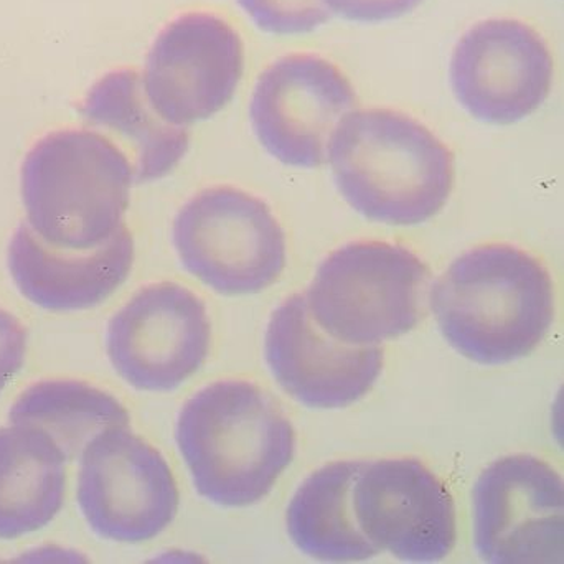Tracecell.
Instances as JSON below:
<instances>
[{"label":"cell","instance_id":"d6986e66","mask_svg":"<svg viewBox=\"0 0 564 564\" xmlns=\"http://www.w3.org/2000/svg\"><path fill=\"white\" fill-rule=\"evenodd\" d=\"M12 424L48 434L66 459H79L102 431L129 426L128 410L111 393L78 380H45L26 388L10 408Z\"/></svg>","mask_w":564,"mask_h":564},{"label":"cell","instance_id":"9a60e30c","mask_svg":"<svg viewBox=\"0 0 564 564\" xmlns=\"http://www.w3.org/2000/svg\"><path fill=\"white\" fill-rule=\"evenodd\" d=\"M134 257L126 225L101 247L72 251L50 247L25 221L10 240L7 264L26 301L45 311L73 312L111 297L131 274Z\"/></svg>","mask_w":564,"mask_h":564},{"label":"cell","instance_id":"9c48e42d","mask_svg":"<svg viewBox=\"0 0 564 564\" xmlns=\"http://www.w3.org/2000/svg\"><path fill=\"white\" fill-rule=\"evenodd\" d=\"M355 105L354 86L337 65L312 53H292L258 78L251 126L264 151L281 164L321 167L335 131Z\"/></svg>","mask_w":564,"mask_h":564},{"label":"cell","instance_id":"7c38bea8","mask_svg":"<svg viewBox=\"0 0 564 564\" xmlns=\"http://www.w3.org/2000/svg\"><path fill=\"white\" fill-rule=\"evenodd\" d=\"M553 68L549 45L535 29L520 20H484L457 42L451 86L473 118L516 124L546 101Z\"/></svg>","mask_w":564,"mask_h":564},{"label":"cell","instance_id":"277c9868","mask_svg":"<svg viewBox=\"0 0 564 564\" xmlns=\"http://www.w3.org/2000/svg\"><path fill=\"white\" fill-rule=\"evenodd\" d=\"M134 184L131 162L95 129H63L40 139L22 165L26 225L50 247L86 251L122 227Z\"/></svg>","mask_w":564,"mask_h":564},{"label":"cell","instance_id":"ffe728a7","mask_svg":"<svg viewBox=\"0 0 564 564\" xmlns=\"http://www.w3.org/2000/svg\"><path fill=\"white\" fill-rule=\"evenodd\" d=\"M258 29L273 35H302L330 20L324 0H238Z\"/></svg>","mask_w":564,"mask_h":564},{"label":"cell","instance_id":"8992f818","mask_svg":"<svg viewBox=\"0 0 564 564\" xmlns=\"http://www.w3.org/2000/svg\"><path fill=\"white\" fill-rule=\"evenodd\" d=\"M172 238L185 271L224 295L271 288L288 260L284 230L267 202L235 187L192 197L175 217Z\"/></svg>","mask_w":564,"mask_h":564},{"label":"cell","instance_id":"52a82bcc","mask_svg":"<svg viewBox=\"0 0 564 564\" xmlns=\"http://www.w3.org/2000/svg\"><path fill=\"white\" fill-rule=\"evenodd\" d=\"M78 503L96 535L144 543L174 522L177 480L165 457L131 427H109L79 456Z\"/></svg>","mask_w":564,"mask_h":564},{"label":"cell","instance_id":"5bb4252c","mask_svg":"<svg viewBox=\"0 0 564 564\" xmlns=\"http://www.w3.org/2000/svg\"><path fill=\"white\" fill-rule=\"evenodd\" d=\"M264 351L282 390L315 410L350 406L371 390L383 368L377 345L355 347L325 334L304 294L291 295L273 312Z\"/></svg>","mask_w":564,"mask_h":564},{"label":"cell","instance_id":"44dd1931","mask_svg":"<svg viewBox=\"0 0 564 564\" xmlns=\"http://www.w3.org/2000/svg\"><path fill=\"white\" fill-rule=\"evenodd\" d=\"M423 0H324L332 13L360 23L388 22L413 12Z\"/></svg>","mask_w":564,"mask_h":564},{"label":"cell","instance_id":"4fadbf2b","mask_svg":"<svg viewBox=\"0 0 564 564\" xmlns=\"http://www.w3.org/2000/svg\"><path fill=\"white\" fill-rule=\"evenodd\" d=\"M354 512L371 545L401 562H441L456 543L449 489L410 457L365 463L355 480Z\"/></svg>","mask_w":564,"mask_h":564},{"label":"cell","instance_id":"7a4b0ae2","mask_svg":"<svg viewBox=\"0 0 564 564\" xmlns=\"http://www.w3.org/2000/svg\"><path fill=\"white\" fill-rule=\"evenodd\" d=\"M335 185L361 217L414 227L449 200L454 159L423 122L393 109L351 111L328 149Z\"/></svg>","mask_w":564,"mask_h":564},{"label":"cell","instance_id":"8fae6325","mask_svg":"<svg viewBox=\"0 0 564 564\" xmlns=\"http://www.w3.org/2000/svg\"><path fill=\"white\" fill-rule=\"evenodd\" d=\"M210 341L204 301L184 285L158 282L116 312L106 348L126 383L142 391H172L200 370Z\"/></svg>","mask_w":564,"mask_h":564},{"label":"cell","instance_id":"ac0fdd59","mask_svg":"<svg viewBox=\"0 0 564 564\" xmlns=\"http://www.w3.org/2000/svg\"><path fill=\"white\" fill-rule=\"evenodd\" d=\"M365 463L338 460L315 470L299 487L285 513L292 543L318 562H365L380 553L358 529L354 486Z\"/></svg>","mask_w":564,"mask_h":564},{"label":"cell","instance_id":"7402d4cb","mask_svg":"<svg viewBox=\"0 0 564 564\" xmlns=\"http://www.w3.org/2000/svg\"><path fill=\"white\" fill-rule=\"evenodd\" d=\"M25 354V327L15 315L0 308V393L22 370Z\"/></svg>","mask_w":564,"mask_h":564},{"label":"cell","instance_id":"3957f363","mask_svg":"<svg viewBox=\"0 0 564 564\" xmlns=\"http://www.w3.org/2000/svg\"><path fill=\"white\" fill-rule=\"evenodd\" d=\"M175 441L197 492L221 507L261 502L295 453L294 427L280 404L245 380L195 393L178 414Z\"/></svg>","mask_w":564,"mask_h":564},{"label":"cell","instance_id":"e0dca14e","mask_svg":"<svg viewBox=\"0 0 564 564\" xmlns=\"http://www.w3.org/2000/svg\"><path fill=\"white\" fill-rule=\"evenodd\" d=\"M66 463L43 431L22 424L0 427V540L39 532L58 516Z\"/></svg>","mask_w":564,"mask_h":564},{"label":"cell","instance_id":"30bf717a","mask_svg":"<svg viewBox=\"0 0 564 564\" xmlns=\"http://www.w3.org/2000/svg\"><path fill=\"white\" fill-rule=\"evenodd\" d=\"M474 542L492 564H562L564 492L560 474L529 454L502 457L474 487Z\"/></svg>","mask_w":564,"mask_h":564},{"label":"cell","instance_id":"2e32d148","mask_svg":"<svg viewBox=\"0 0 564 564\" xmlns=\"http://www.w3.org/2000/svg\"><path fill=\"white\" fill-rule=\"evenodd\" d=\"M82 116L128 155L134 184L167 177L191 148L187 129L169 124L151 108L134 69H115L99 78L86 93Z\"/></svg>","mask_w":564,"mask_h":564},{"label":"cell","instance_id":"ba28073f","mask_svg":"<svg viewBox=\"0 0 564 564\" xmlns=\"http://www.w3.org/2000/svg\"><path fill=\"white\" fill-rule=\"evenodd\" d=\"M243 72L240 33L215 13L188 12L167 23L152 43L142 88L164 121L187 129L225 109Z\"/></svg>","mask_w":564,"mask_h":564},{"label":"cell","instance_id":"5b68a950","mask_svg":"<svg viewBox=\"0 0 564 564\" xmlns=\"http://www.w3.org/2000/svg\"><path fill=\"white\" fill-rule=\"evenodd\" d=\"M430 268L403 245L351 241L328 254L305 295L315 324L355 347L413 330L426 314Z\"/></svg>","mask_w":564,"mask_h":564},{"label":"cell","instance_id":"6da1fadb","mask_svg":"<svg viewBox=\"0 0 564 564\" xmlns=\"http://www.w3.org/2000/svg\"><path fill=\"white\" fill-rule=\"evenodd\" d=\"M427 301L451 347L482 365L532 354L555 318L549 270L512 245H482L460 254Z\"/></svg>","mask_w":564,"mask_h":564}]
</instances>
